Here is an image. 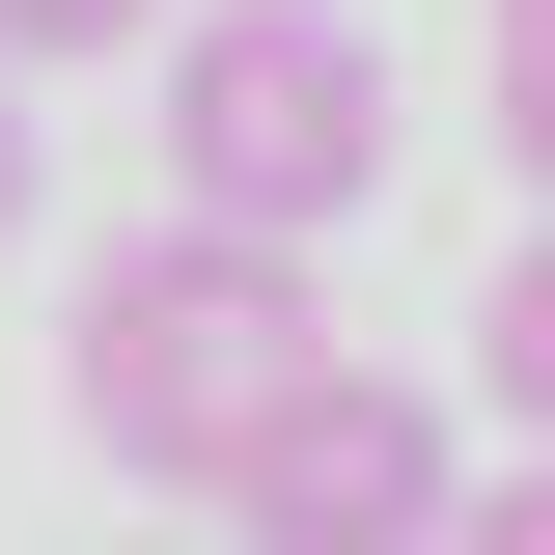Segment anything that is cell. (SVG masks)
<instances>
[{
  "label": "cell",
  "instance_id": "cell-6",
  "mask_svg": "<svg viewBox=\"0 0 555 555\" xmlns=\"http://www.w3.org/2000/svg\"><path fill=\"white\" fill-rule=\"evenodd\" d=\"M167 0H0V56H139Z\"/></svg>",
  "mask_w": 555,
  "mask_h": 555
},
{
  "label": "cell",
  "instance_id": "cell-2",
  "mask_svg": "<svg viewBox=\"0 0 555 555\" xmlns=\"http://www.w3.org/2000/svg\"><path fill=\"white\" fill-rule=\"evenodd\" d=\"M167 195L334 250V222L389 195V56H361L334 0H222V28H167Z\"/></svg>",
  "mask_w": 555,
  "mask_h": 555
},
{
  "label": "cell",
  "instance_id": "cell-4",
  "mask_svg": "<svg viewBox=\"0 0 555 555\" xmlns=\"http://www.w3.org/2000/svg\"><path fill=\"white\" fill-rule=\"evenodd\" d=\"M473 361H500V444H555V222L500 250V306H473Z\"/></svg>",
  "mask_w": 555,
  "mask_h": 555
},
{
  "label": "cell",
  "instance_id": "cell-5",
  "mask_svg": "<svg viewBox=\"0 0 555 555\" xmlns=\"http://www.w3.org/2000/svg\"><path fill=\"white\" fill-rule=\"evenodd\" d=\"M473 56H500V167L555 195V0H473Z\"/></svg>",
  "mask_w": 555,
  "mask_h": 555
},
{
  "label": "cell",
  "instance_id": "cell-3",
  "mask_svg": "<svg viewBox=\"0 0 555 555\" xmlns=\"http://www.w3.org/2000/svg\"><path fill=\"white\" fill-rule=\"evenodd\" d=\"M444 389H389V361H306V389L222 444V555H444Z\"/></svg>",
  "mask_w": 555,
  "mask_h": 555
},
{
  "label": "cell",
  "instance_id": "cell-1",
  "mask_svg": "<svg viewBox=\"0 0 555 555\" xmlns=\"http://www.w3.org/2000/svg\"><path fill=\"white\" fill-rule=\"evenodd\" d=\"M306 361H334L306 250H278V222H195V195H167V222H139V250L56 306V389H83V444H112V473H167V500H222V444H250Z\"/></svg>",
  "mask_w": 555,
  "mask_h": 555
},
{
  "label": "cell",
  "instance_id": "cell-8",
  "mask_svg": "<svg viewBox=\"0 0 555 555\" xmlns=\"http://www.w3.org/2000/svg\"><path fill=\"white\" fill-rule=\"evenodd\" d=\"M0 250H28V56H0Z\"/></svg>",
  "mask_w": 555,
  "mask_h": 555
},
{
  "label": "cell",
  "instance_id": "cell-7",
  "mask_svg": "<svg viewBox=\"0 0 555 555\" xmlns=\"http://www.w3.org/2000/svg\"><path fill=\"white\" fill-rule=\"evenodd\" d=\"M444 555H555V444H528L500 500H444Z\"/></svg>",
  "mask_w": 555,
  "mask_h": 555
}]
</instances>
